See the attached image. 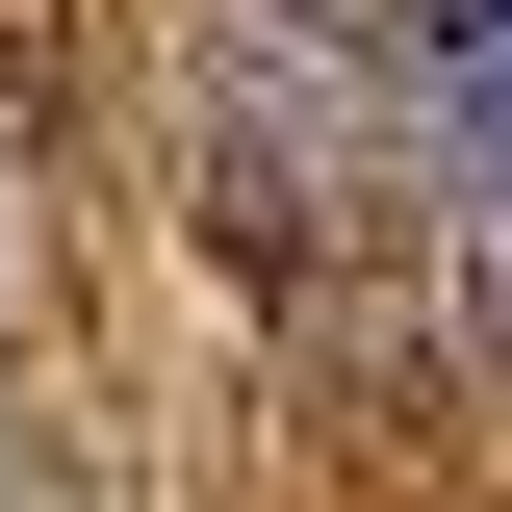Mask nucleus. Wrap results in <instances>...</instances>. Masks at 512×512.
Here are the masks:
<instances>
[{"instance_id": "nucleus-1", "label": "nucleus", "mask_w": 512, "mask_h": 512, "mask_svg": "<svg viewBox=\"0 0 512 512\" xmlns=\"http://www.w3.org/2000/svg\"><path fill=\"white\" fill-rule=\"evenodd\" d=\"M410 103L461 154H512V0H410Z\"/></svg>"}]
</instances>
